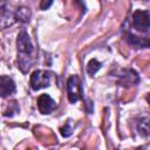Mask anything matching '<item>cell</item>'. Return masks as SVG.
Returning a JSON list of instances; mask_svg holds the SVG:
<instances>
[{
    "mask_svg": "<svg viewBox=\"0 0 150 150\" xmlns=\"http://www.w3.org/2000/svg\"><path fill=\"white\" fill-rule=\"evenodd\" d=\"M16 47H18V67L23 71L27 73L32 67V55H33V45L29 39V35L22 30L19 33L16 39Z\"/></svg>",
    "mask_w": 150,
    "mask_h": 150,
    "instance_id": "1",
    "label": "cell"
},
{
    "mask_svg": "<svg viewBox=\"0 0 150 150\" xmlns=\"http://www.w3.org/2000/svg\"><path fill=\"white\" fill-rule=\"evenodd\" d=\"M67 94L70 103H75L82 97V84L77 75L69 76L67 81Z\"/></svg>",
    "mask_w": 150,
    "mask_h": 150,
    "instance_id": "2",
    "label": "cell"
},
{
    "mask_svg": "<svg viewBox=\"0 0 150 150\" xmlns=\"http://www.w3.org/2000/svg\"><path fill=\"white\" fill-rule=\"evenodd\" d=\"M50 83V74L47 70H35L33 71V74L30 75V88L33 90H40L42 88H47L49 87Z\"/></svg>",
    "mask_w": 150,
    "mask_h": 150,
    "instance_id": "3",
    "label": "cell"
},
{
    "mask_svg": "<svg viewBox=\"0 0 150 150\" xmlns=\"http://www.w3.org/2000/svg\"><path fill=\"white\" fill-rule=\"evenodd\" d=\"M132 26L139 32H148L150 28V12L141 9L134 12Z\"/></svg>",
    "mask_w": 150,
    "mask_h": 150,
    "instance_id": "4",
    "label": "cell"
},
{
    "mask_svg": "<svg viewBox=\"0 0 150 150\" xmlns=\"http://www.w3.org/2000/svg\"><path fill=\"white\" fill-rule=\"evenodd\" d=\"M117 76H118L120 86H123V87L134 86V84L138 83V81H139L138 74L134 69H122L121 74Z\"/></svg>",
    "mask_w": 150,
    "mask_h": 150,
    "instance_id": "5",
    "label": "cell"
},
{
    "mask_svg": "<svg viewBox=\"0 0 150 150\" xmlns=\"http://www.w3.org/2000/svg\"><path fill=\"white\" fill-rule=\"evenodd\" d=\"M36 104H38L39 111H40L41 114H43V115L50 114V112L54 111L55 108H56L55 101H54L49 95H47V94H41V95L39 96V98H38Z\"/></svg>",
    "mask_w": 150,
    "mask_h": 150,
    "instance_id": "6",
    "label": "cell"
},
{
    "mask_svg": "<svg viewBox=\"0 0 150 150\" xmlns=\"http://www.w3.org/2000/svg\"><path fill=\"white\" fill-rule=\"evenodd\" d=\"M15 91V83L14 81L6 76V75H2L0 77V94L2 97H7L8 95L13 94Z\"/></svg>",
    "mask_w": 150,
    "mask_h": 150,
    "instance_id": "7",
    "label": "cell"
},
{
    "mask_svg": "<svg viewBox=\"0 0 150 150\" xmlns=\"http://www.w3.org/2000/svg\"><path fill=\"white\" fill-rule=\"evenodd\" d=\"M127 41L135 48H149L150 47V38L137 36L134 34H127Z\"/></svg>",
    "mask_w": 150,
    "mask_h": 150,
    "instance_id": "8",
    "label": "cell"
},
{
    "mask_svg": "<svg viewBox=\"0 0 150 150\" xmlns=\"http://www.w3.org/2000/svg\"><path fill=\"white\" fill-rule=\"evenodd\" d=\"M137 130L142 136H150V118H142L137 124Z\"/></svg>",
    "mask_w": 150,
    "mask_h": 150,
    "instance_id": "9",
    "label": "cell"
},
{
    "mask_svg": "<svg viewBox=\"0 0 150 150\" xmlns=\"http://www.w3.org/2000/svg\"><path fill=\"white\" fill-rule=\"evenodd\" d=\"M29 16H30V12H29V8H19L15 13V19L19 20V21H28L29 20Z\"/></svg>",
    "mask_w": 150,
    "mask_h": 150,
    "instance_id": "10",
    "label": "cell"
},
{
    "mask_svg": "<svg viewBox=\"0 0 150 150\" xmlns=\"http://www.w3.org/2000/svg\"><path fill=\"white\" fill-rule=\"evenodd\" d=\"M100 68H101V63H100L96 59L90 60V61L88 62V64H87V71H88L89 75H95V74L98 71Z\"/></svg>",
    "mask_w": 150,
    "mask_h": 150,
    "instance_id": "11",
    "label": "cell"
},
{
    "mask_svg": "<svg viewBox=\"0 0 150 150\" xmlns=\"http://www.w3.org/2000/svg\"><path fill=\"white\" fill-rule=\"evenodd\" d=\"M60 131H61V135H62L63 137H68V136H70V135H71V128H70L69 123L64 124V125L60 129Z\"/></svg>",
    "mask_w": 150,
    "mask_h": 150,
    "instance_id": "12",
    "label": "cell"
},
{
    "mask_svg": "<svg viewBox=\"0 0 150 150\" xmlns=\"http://www.w3.org/2000/svg\"><path fill=\"white\" fill-rule=\"evenodd\" d=\"M52 4H53V0H41V2H40V8L45 11V9L49 8Z\"/></svg>",
    "mask_w": 150,
    "mask_h": 150,
    "instance_id": "13",
    "label": "cell"
},
{
    "mask_svg": "<svg viewBox=\"0 0 150 150\" xmlns=\"http://www.w3.org/2000/svg\"><path fill=\"white\" fill-rule=\"evenodd\" d=\"M146 101L149 102V105H150V94H149V95L146 96Z\"/></svg>",
    "mask_w": 150,
    "mask_h": 150,
    "instance_id": "14",
    "label": "cell"
}]
</instances>
